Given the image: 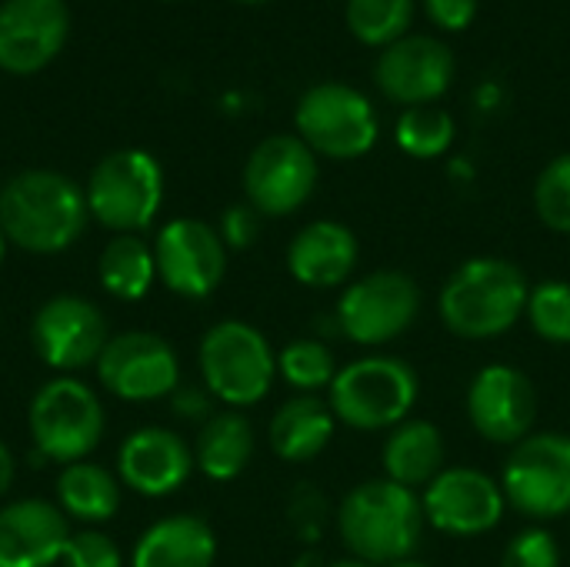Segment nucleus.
I'll use <instances>...</instances> for the list:
<instances>
[{"mask_svg":"<svg viewBox=\"0 0 570 567\" xmlns=\"http://www.w3.org/2000/svg\"><path fill=\"white\" fill-rule=\"evenodd\" d=\"M428 518L421 495L387 478H371L351 488L337 508V535L351 558L374 567H391L414 558Z\"/></svg>","mask_w":570,"mask_h":567,"instance_id":"f257e3e1","label":"nucleus"},{"mask_svg":"<svg viewBox=\"0 0 570 567\" xmlns=\"http://www.w3.org/2000/svg\"><path fill=\"white\" fill-rule=\"evenodd\" d=\"M531 284L514 261L471 257L441 287V324L464 341H491L508 334L528 311Z\"/></svg>","mask_w":570,"mask_h":567,"instance_id":"f03ea898","label":"nucleus"},{"mask_svg":"<svg viewBox=\"0 0 570 567\" xmlns=\"http://www.w3.org/2000/svg\"><path fill=\"white\" fill-rule=\"evenodd\" d=\"M83 190L57 170H23L0 190V227L27 254H60L87 227Z\"/></svg>","mask_w":570,"mask_h":567,"instance_id":"7ed1b4c3","label":"nucleus"},{"mask_svg":"<svg viewBox=\"0 0 570 567\" xmlns=\"http://www.w3.org/2000/svg\"><path fill=\"white\" fill-rule=\"evenodd\" d=\"M327 391V404L337 424L371 434L394 431L411 418L421 394V381L407 361L394 354H367L344 364Z\"/></svg>","mask_w":570,"mask_h":567,"instance_id":"20e7f679","label":"nucleus"},{"mask_svg":"<svg viewBox=\"0 0 570 567\" xmlns=\"http://www.w3.org/2000/svg\"><path fill=\"white\" fill-rule=\"evenodd\" d=\"M200 378L210 398L230 411L261 404L277 378V354L271 341L247 321H217L197 348Z\"/></svg>","mask_w":570,"mask_h":567,"instance_id":"39448f33","label":"nucleus"},{"mask_svg":"<svg viewBox=\"0 0 570 567\" xmlns=\"http://www.w3.org/2000/svg\"><path fill=\"white\" fill-rule=\"evenodd\" d=\"M27 424L37 454L67 468L97 451L107 414L94 388L77 378H53L33 394Z\"/></svg>","mask_w":570,"mask_h":567,"instance_id":"423d86ee","label":"nucleus"},{"mask_svg":"<svg viewBox=\"0 0 570 567\" xmlns=\"http://www.w3.org/2000/svg\"><path fill=\"white\" fill-rule=\"evenodd\" d=\"M421 304L424 297L411 274L397 267H381L344 287L334 321L351 344L384 348L414 328Z\"/></svg>","mask_w":570,"mask_h":567,"instance_id":"0eeeda50","label":"nucleus"},{"mask_svg":"<svg viewBox=\"0 0 570 567\" xmlns=\"http://www.w3.org/2000/svg\"><path fill=\"white\" fill-rule=\"evenodd\" d=\"M83 197L97 224L114 234H137L160 211L164 170L147 150H117L90 170Z\"/></svg>","mask_w":570,"mask_h":567,"instance_id":"6e6552de","label":"nucleus"},{"mask_svg":"<svg viewBox=\"0 0 570 567\" xmlns=\"http://www.w3.org/2000/svg\"><path fill=\"white\" fill-rule=\"evenodd\" d=\"M501 488L508 508L531 521L570 515V434L541 431L511 448Z\"/></svg>","mask_w":570,"mask_h":567,"instance_id":"1a4fd4ad","label":"nucleus"},{"mask_svg":"<svg viewBox=\"0 0 570 567\" xmlns=\"http://www.w3.org/2000/svg\"><path fill=\"white\" fill-rule=\"evenodd\" d=\"M297 137L331 160H357L377 144V110L351 84L311 87L294 114Z\"/></svg>","mask_w":570,"mask_h":567,"instance_id":"9d476101","label":"nucleus"},{"mask_svg":"<svg viewBox=\"0 0 570 567\" xmlns=\"http://www.w3.org/2000/svg\"><path fill=\"white\" fill-rule=\"evenodd\" d=\"M317 187V154L297 134L261 140L244 164V194L261 217L301 211Z\"/></svg>","mask_w":570,"mask_h":567,"instance_id":"9b49d317","label":"nucleus"},{"mask_svg":"<svg viewBox=\"0 0 570 567\" xmlns=\"http://www.w3.org/2000/svg\"><path fill=\"white\" fill-rule=\"evenodd\" d=\"M94 368L104 391L130 404L160 401L180 388V358L174 344L150 331L110 338Z\"/></svg>","mask_w":570,"mask_h":567,"instance_id":"f8f14e48","label":"nucleus"},{"mask_svg":"<svg viewBox=\"0 0 570 567\" xmlns=\"http://www.w3.org/2000/svg\"><path fill=\"white\" fill-rule=\"evenodd\" d=\"M110 341L104 311L77 294H57L43 301L30 321V344L37 358L60 374L97 364Z\"/></svg>","mask_w":570,"mask_h":567,"instance_id":"ddd939ff","label":"nucleus"},{"mask_svg":"<svg viewBox=\"0 0 570 567\" xmlns=\"http://www.w3.org/2000/svg\"><path fill=\"white\" fill-rule=\"evenodd\" d=\"M154 261L160 284L187 301L210 297L227 274V247L220 234L197 217L164 224L154 241Z\"/></svg>","mask_w":570,"mask_h":567,"instance_id":"4468645a","label":"nucleus"},{"mask_svg":"<svg viewBox=\"0 0 570 567\" xmlns=\"http://www.w3.org/2000/svg\"><path fill=\"white\" fill-rule=\"evenodd\" d=\"M424 518L451 538H481L494 531L508 511L498 478L481 468H444L421 495Z\"/></svg>","mask_w":570,"mask_h":567,"instance_id":"2eb2a0df","label":"nucleus"},{"mask_svg":"<svg viewBox=\"0 0 570 567\" xmlns=\"http://www.w3.org/2000/svg\"><path fill=\"white\" fill-rule=\"evenodd\" d=\"M468 421L491 444H521L538 424V391L511 364H484L468 384Z\"/></svg>","mask_w":570,"mask_h":567,"instance_id":"dca6fc26","label":"nucleus"},{"mask_svg":"<svg viewBox=\"0 0 570 567\" xmlns=\"http://www.w3.org/2000/svg\"><path fill=\"white\" fill-rule=\"evenodd\" d=\"M454 80V53L444 40L407 33L381 50L374 84L381 94L404 107H428L448 94Z\"/></svg>","mask_w":570,"mask_h":567,"instance_id":"f3484780","label":"nucleus"},{"mask_svg":"<svg viewBox=\"0 0 570 567\" xmlns=\"http://www.w3.org/2000/svg\"><path fill=\"white\" fill-rule=\"evenodd\" d=\"M63 0H3L0 3V67L7 74L43 70L67 40Z\"/></svg>","mask_w":570,"mask_h":567,"instance_id":"a211bd4d","label":"nucleus"},{"mask_svg":"<svg viewBox=\"0 0 570 567\" xmlns=\"http://www.w3.org/2000/svg\"><path fill=\"white\" fill-rule=\"evenodd\" d=\"M190 444L170 428L134 431L117 454V478L144 498H167L187 485L194 475Z\"/></svg>","mask_w":570,"mask_h":567,"instance_id":"6ab92c4d","label":"nucleus"},{"mask_svg":"<svg viewBox=\"0 0 570 567\" xmlns=\"http://www.w3.org/2000/svg\"><path fill=\"white\" fill-rule=\"evenodd\" d=\"M67 515L43 501L23 498L0 508V567H53L70 541Z\"/></svg>","mask_w":570,"mask_h":567,"instance_id":"aec40b11","label":"nucleus"},{"mask_svg":"<svg viewBox=\"0 0 570 567\" xmlns=\"http://www.w3.org/2000/svg\"><path fill=\"white\" fill-rule=\"evenodd\" d=\"M361 261L357 234L341 221L304 224L287 247V271L297 284L314 291L341 287L354 277Z\"/></svg>","mask_w":570,"mask_h":567,"instance_id":"412c9836","label":"nucleus"},{"mask_svg":"<svg viewBox=\"0 0 570 567\" xmlns=\"http://www.w3.org/2000/svg\"><path fill=\"white\" fill-rule=\"evenodd\" d=\"M214 528L197 515H170L137 538L130 567H214Z\"/></svg>","mask_w":570,"mask_h":567,"instance_id":"4be33fe9","label":"nucleus"},{"mask_svg":"<svg viewBox=\"0 0 570 567\" xmlns=\"http://www.w3.org/2000/svg\"><path fill=\"white\" fill-rule=\"evenodd\" d=\"M334 431H337V418L331 404L321 401L317 394H297L274 411L267 441L281 461L307 465L331 448Z\"/></svg>","mask_w":570,"mask_h":567,"instance_id":"5701e85b","label":"nucleus"},{"mask_svg":"<svg viewBox=\"0 0 570 567\" xmlns=\"http://www.w3.org/2000/svg\"><path fill=\"white\" fill-rule=\"evenodd\" d=\"M444 434L438 424L424 418H407L394 431H387L381 448V468L384 478L394 485H404L411 491H424L441 471H444Z\"/></svg>","mask_w":570,"mask_h":567,"instance_id":"b1692460","label":"nucleus"},{"mask_svg":"<svg viewBox=\"0 0 570 567\" xmlns=\"http://www.w3.org/2000/svg\"><path fill=\"white\" fill-rule=\"evenodd\" d=\"M254 458V428L240 411L210 414L194 444V465L210 481H234Z\"/></svg>","mask_w":570,"mask_h":567,"instance_id":"393cba45","label":"nucleus"},{"mask_svg":"<svg viewBox=\"0 0 570 567\" xmlns=\"http://www.w3.org/2000/svg\"><path fill=\"white\" fill-rule=\"evenodd\" d=\"M57 508L83 525H104L120 511V478L94 461L67 465L57 478Z\"/></svg>","mask_w":570,"mask_h":567,"instance_id":"a878e982","label":"nucleus"},{"mask_svg":"<svg viewBox=\"0 0 570 567\" xmlns=\"http://www.w3.org/2000/svg\"><path fill=\"white\" fill-rule=\"evenodd\" d=\"M100 287L117 301H140L157 281L154 247L137 234H117L97 261Z\"/></svg>","mask_w":570,"mask_h":567,"instance_id":"bb28decb","label":"nucleus"},{"mask_svg":"<svg viewBox=\"0 0 570 567\" xmlns=\"http://www.w3.org/2000/svg\"><path fill=\"white\" fill-rule=\"evenodd\" d=\"M347 30L367 47H391L407 37L414 20V0H347Z\"/></svg>","mask_w":570,"mask_h":567,"instance_id":"cd10ccee","label":"nucleus"},{"mask_svg":"<svg viewBox=\"0 0 570 567\" xmlns=\"http://www.w3.org/2000/svg\"><path fill=\"white\" fill-rule=\"evenodd\" d=\"M454 117L448 110H441L438 104H428V107H407L401 117H397V127H394V140L404 154L417 157V160H434L441 154L451 150L454 144Z\"/></svg>","mask_w":570,"mask_h":567,"instance_id":"c85d7f7f","label":"nucleus"},{"mask_svg":"<svg viewBox=\"0 0 570 567\" xmlns=\"http://www.w3.org/2000/svg\"><path fill=\"white\" fill-rule=\"evenodd\" d=\"M334 351L317 338H297L281 348L277 354V374L301 394H317L334 384L337 378Z\"/></svg>","mask_w":570,"mask_h":567,"instance_id":"c756f323","label":"nucleus"},{"mask_svg":"<svg viewBox=\"0 0 570 567\" xmlns=\"http://www.w3.org/2000/svg\"><path fill=\"white\" fill-rule=\"evenodd\" d=\"M531 331L548 344H570V284L568 281H544L534 284L528 294L524 311Z\"/></svg>","mask_w":570,"mask_h":567,"instance_id":"7c9ffc66","label":"nucleus"},{"mask_svg":"<svg viewBox=\"0 0 570 567\" xmlns=\"http://www.w3.org/2000/svg\"><path fill=\"white\" fill-rule=\"evenodd\" d=\"M534 211L554 234H570V154L554 157L534 184Z\"/></svg>","mask_w":570,"mask_h":567,"instance_id":"2f4dec72","label":"nucleus"},{"mask_svg":"<svg viewBox=\"0 0 570 567\" xmlns=\"http://www.w3.org/2000/svg\"><path fill=\"white\" fill-rule=\"evenodd\" d=\"M501 567H561L558 538L548 528H524L508 541Z\"/></svg>","mask_w":570,"mask_h":567,"instance_id":"473e14b6","label":"nucleus"},{"mask_svg":"<svg viewBox=\"0 0 570 567\" xmlns=\"http://www.w3.org/2000/svg\"><path fill=\"white\" fill-rule=\"evenodd\" d=\"M63 567H124V555L104 531H77L67 541Z\"/></svg>","mask_w":570,"mask_h":567,"instance_id":"72a5a7b5","label":"nucleus"},{"mask_svg":"<svg viewBox=\"0 0 570 567\" xmlns=\"http://www.w3.org/2000/svg\"><path fill=\"white\" fill-rule=\"evenodd\" d=\"M327 518H331L327 515V501H324V495L317 488L304 485V488L294 491V498H291V521H294V528H297V535L304 541H317L324 525H327Z\"/></svg>","mask_w":570,"mask_h":567,"instance_id":"f704fd0d","label":"nucleus"},{"mask_svg":"<svg viewBox=\"0 0 570 567\" xmlns=\"http://www.w3.org/2000/svg\"><path fill=\"white\" fill-rule=\"evenodd\" d=\"M217 234H220L224 247H230V251H247V247L257 241V234H261V214H257L250 204H234V207L224 211Z\"/></svg>","mask_w":570,"mask_h":567,"instance_id":"c9c22d12","label":"nucleus"},{"mask_svg":"<svg viewBox=\"0 0 570 567\" xmlns=\"http://www.w3.org/2000/svg\"><path fill=\"white\" fill-rule=\"evenodd\" d=\"M424 7L441 30H464L478 17V0H424Z\"/></svg>","mask_w":570,"mask_h":567,"instance_id":"e433bc0d","label":"nucleus"},{"mask_svg":"<svg viewBox=\"0 0 570 567\" xmlns=\"http://www.w3.org/2000/svg\"><path fill=\"white\" fill-rule=\"evenodd\" d=\"M207 411H210V398L207 394H200V391H190V388H177L174 391V414H180V418H207Z\"/></svg>","mask_w":570,"mask_h":567,"instance_id":"4c0bfd02","label":"nucleus"},{"mask_svg":"<svg viewBox=\"0 0 570 567\" xmlns=\"http://www.w3.org/2000/svg\"><path fill=\"white\" fill-rule=\"evenodd\" d=\"M13 475H17V465H13V454H10V448L0 441V498L10 491V485H13Z\"/></svg>","mask_w":570,"mask_h":567,"instance_id":"58836bf2","label":"nucleus"},{"mask_svg":"<svg viewBox=\"0 0 570 567\" xmlns=\"http://www.w3.org/2000/svg\"><path fill=\"white\" fill-rule=\"evenodd\" d=\"M327 567H374V565H364V561H357V558H341V561H331Z\"/></svg>","mask_w":570,"mask_h":567,"instance_id":"ea45409f","label":"nucleus"},{"mask_svg":"<svg viewBox=\"0 0 570 567\" xmlns=\"http://www.w3.org/2000/svg\"><path fill=\"white\" fill-rule=\"evenodd\" d=\"M7 244H10V241H7V234H3V227H0V264H3V257H7Z\"/></svg>","mask_w":570,"mask_h":567,"instance_id":"a19ab883","label":"nucleus"},{"mask_svg":"<svg viewBox=\"0 0 570 567\" xmlns=\"http://www.w3.org/2000/svg\"><path fill=\"white\" fill-rule=\"evenodd\" d=\"M391 567H431V565H424V561H417V558H407V561H397V565H391Z\"/></svg>","mask_w":570,"mask_h":567,"instance_id":"79ce46f5","label":"nucleus"},{"mask_svg":"<svg viewBox=\"0 0 570 567\" xmlns=\"http://www.w3.org/2000/svg\"><path fill=\"white\" fill-rule=\"evenodd\" d=\"M240 3H271V0H240Z\"/></svg>","mask_w":570,"mask_h":567,"instance_id":"37998d69","label":"nucleus"}]
</instances>
